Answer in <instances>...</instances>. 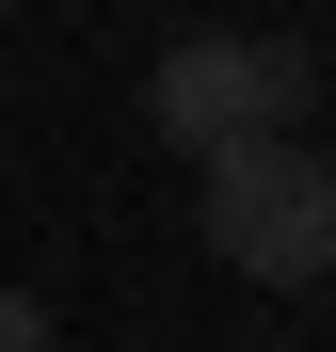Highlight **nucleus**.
Wrapping results in <instances>:
<instances>
[{
  "label": "nucleus",
  "mask_w": 336,
  "mask_h": 352,
  "mask_svg": "<svg viewBox=\"0 0 336 352\" xmlns=\"http://www.w3.org/2000/svg\"><path fill=\"white\" fill-rule=\"evenodd\" d=\"M304 96H320V65H304L289 32H177V48H160V80H144V129L177 144V160H208V144L304 129Z\"/></svg>",
  "instance_id": "f03ea898"
},
{
  "label": "nucleus",
  "mask_w": 336,
  "mask_h": 352,
  "mask_svg": "<svg viewBox=\"0 0 336 352\" xmlns=\"http://www.w3.org/2000/svg\"><path fill=\"white\" fill-rule=\"evenodd\" d=\"M0 352H48V305H32V288H0Z\"/></svg>",
  "instance_id": "7ed1b4c3"
},
{
  "label": "nucleus",
  "mask_w": 336,
  "mask_h": 352,
  "mask_svg": "<svg viewBox=\"0 0 336 352\" xmlns=\"http://www.w3.org/2000/svg\"><path fill=\"white\" fill-rule=\"evenodd\" d=\"M192 224L240 288H320L336 272V160L304 129H256V144H208L192 160Z\"/></svg>",
  "instance_id": "f257e3e1"
}]
</instances>
